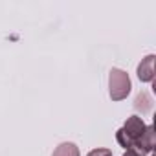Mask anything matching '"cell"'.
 I'll use <instances>...</instances> for the list:
<instances>
[{
	"mask_svg": "<svg viewBox=\"0 0 156 156\" xmlns=\"http://www.w3.org/2000/svg\"><path fill=\"white\" fill-rule=\"evenodd\" d=\"M145 129H147V125L143 123V119L140 116H130V118H127L125 125L116 132V140L121 147L132 149L136 145V141L143 136Z\"/></svg>",
	"mask_w": 156,
	"mask_h": 156,
	"instance_id": "1",
	"label": "cell"
},
{
	"mask_svg": "<svg viewBox=\"0 0 156 156\" xmlns=\"http://www.w3.org/2000/svg\"><path fill=\"white\" fill-rule=\"evenodd\" d=\"M108 88H110L112 101H123L130 94V88H132L129 73L119 68H112L108 73Z\"/></svg>",
	"mask_w": 156,
	"mask_h": 156,
	"instance_id": "2",
	"label": "cell"
},
{
	"mask_svg": "<svg viewBox=\"0 0 156 156\" xmlns=\"http://www.w3.org/2000/svg\"><path fill=\"white\" fill-rule=\"evenodd\" d=\"M138 79L141 83H151L154 79V55H147L138 64Z\"/></svg>",
	"mask_w": 156,
	"mask_h": 156,
	"instance_id": "3",
	"label": "cell"
},
{
	"mask_svg": "<svg viewBox=\"0 0 156 156\" xmlns=\"http://www.w3.org/2000/svg\"><path fill=\"white\" fill-rule=\"evenodd\" d=\"M51 156H79V147L72 141H64L53 151Z\"/></svg>",
	"mask_w": 156,
	"mask_h": 156,
	"instance_id": "4",
	"label": "cell"
},
{
	"mask_svg": "<svg viewBox=\"0 0 156 156\" xmlns=\"http://www.w3.org/2000/svg\"><path fill=\"white\" fill-rule=\"evenodd\" d=\"M151 107H152V101H151L149 94H147V92H140V94L136 96L134 108H136V110H141V112L145 114V112H149V110H151Z\"/></svg>",
	"mask_w": 156,
	"mask_h": 156,
	"instance_id": "5",
	"label": "cell"
},
{
	"mask_svg": "<svg viewBox=\"0 0 156 156\" xmlns=\"http://www.w3.org/2000/svg\"><path fill=\"white\" fill-rule=\"evenodd\" d=\"M87 156H112V151L110 149H94Z\"/></svg>",
	"mask_w": 156,
	"mask_h": 156,
	"instance_id": "6",
	"label": "cell"
},
{
	"mask_svg": "<svg viewBox=\"0 0 156 156\" xmlns=\"http://www.w3.org/2000/svg\"><path fill=\"white\" fill-rule=\"evenodd\" d=\"M123 156H140L138 152H134V151H125V154Z\"/></svg>",
	"mask_w": 156,
	"mask_h": 156,
	"instance_id": "7",
	"label": "cell"
}]
</instances>
